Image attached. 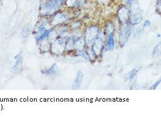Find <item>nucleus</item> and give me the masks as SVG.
<instances>
[{
  "label": "nucleus",
  "instance_id": "1",
  "mask_svg": "<svg viewBox=\"0 0 161 117\" xmlns=\"http://www.w3.org/2000/svg\"><path fill=\"white\" fill-rule=\"evenodd\" d=\"M61 5V2L60 0H51L42 6L41 12L43 14H52L59 9Z\"/></svg>",
  "mask_w": 161,
  "mask_h": 117
},
{
  "label": "nucleus",
  "instance_id": "2",
  "mask_svg": "<svg viewBox=\"0 0 161 117\" xmlns=\"http://www.w3.org/2000/svg\"><path fill=\"white\" fill-rule=\"evenodd\" d=\"M131 33V28L127 24H125L121 28L119 33V39L121 45L124 44L129 39Z\"/></svg>",
  "mask_w": 161,
  "mask_h": 117
},
{
  "label": "nucleus",
  "instance_id": "3",
  "mask_svg": "<svg viewBox=\"0 0 161 117\" xmlns=\"http://www.w3.org/2000/svg\"><path fill=\"white\" fill-rule=\"evenodd\" d=\"M99 36V29L96 27L89 28L86 33V41L88 44L93 43Z\"/></svg>",
  "mask_w": 161,
  "mask_h": 117
},
{
  "label": "nucleus",
  "instance_id": "4",
  "mask_svg": "<svg viewBox=\"0 0 161 117\" xmlns=\"http://www.w3.org/2000/svg\"><path fill=\"white\" fill-rule=\"evenodd\" d=\"M65 46L64 42L60 40L55 41L52 45V50L55 54H61Z\"/></svg>",
  "mask_w": 161,
  "mask_h": 117
},
{
  "label": "nucleus",
  "instance_id": "5",
  "mask_svg": "<svg viewBox=\"0 0 161 117\" xmlns=\"http://www.w3.org/2000/svg\"><path fill=\"white\" fill-rule=\"evenodd\" d=\"M83 80V74L81 71H78L76 75L75 80L72 84V88L74 89L79 88L80 87Z\"/></svg>",
  "mask_w": 161,
  "mask_h": 117
},
{
  "label": "nucleus",
  "instance_id": "6",
  "mask_svg": "<svg viewBox=\"0 0 161 117\" xmlns=\"http://www.w3.org/2000/svg\"><path fill=\"white\" fill-rule=\"evenodd\" d=\"M115 47V43H114V35L113 33H110L108 37V39L107 42V44L105 46V51H113Z\"/></svg>",
  "mask_w": 161,
  "mask_h": 117
},
{
  "label": "nucleus",
  "instance_id": "7",
  "mask_svg": "<svg viewBox=\"0 0 161 117\" xmlns=\"http://www.w3.org/2000/svg\"><path fill=\"white\" fill-rule=\"evenodd\" d=\"M59 73V68L56 64H54L52 66L50 67V68L43 70L42 71V73L46 75H55Z\"/></svg>",
  "mask_w": 161,
  "mask_h": 117
},
{
  "label": "nucleus",
  "instance_id": "8",
  "mask_svg": "<svg viewBox=\"0 0 161 117\" xmlns=\"http://www.w3.org/2000/svg\"><path fill=\"white\" fill-rule=\"evenodd\" d=\"M119 17L122 21H125L130 15V11L125 7L121 8L119 13Z\"/></svg>",
  "mask_w": 161,
  "mask_h": 117
},
{
  "label": "nucleus",
  "instance_id": "9",
  "mask_svg": "<svg viewBox=\"0 0 161 117\" xmlns=\"http://www.w3.org/2000/svg\"><path fill=\"white\" fill-rule=\"evenodd\" d=\"M67 19H68V16L66 14H63V13L59 14L54 18V19L53 20V24H59L66 21Z\"/></svg>",
  "mask_w": 161,
  "mask_h": 117
},
{
  "label": "nucleus",
  "instance_id": "10",
  "mask_svg": "<svg viewBox=\"0 0 161 117\" xmlns=\"http://www.w3.org/2000/svg\"><path fill=\"white\" fill-rule=\"evenodd\" d=\"M141 67H136L134 69H133L131 71H130L128 73V74L127 76V79H128L130 80H132V79L135 78V77L137 76L138 72L141 70Z\"/></svg>",
  "mask_w": 161,
  "mask_h": 117
},
{
  "label": "nucleus",
  "instance_id": "11",
  "mask_svg": "<svg viewBox=\"0 0 161 117\" xmlns=\"http://www.w3.org/2000/svg\"><path fill=\"white\" fill-rule=\"evenodd\" d=\"M142 20V17H141V15L139 13H137V14H135L131 20V23L135 25V24H139Z\"/></svg>",
  "mask_w": 161,
  "mask_h": 117
},
{
  "label": "nucleus",
  "instance_id": "12",
  "mask_svg": "<svg viewBox=\"0 0 161 117\" xmlns=\"http://www.w3.org/2000/svg\"><path fill=\"white\" fill-rule=\"evenodd\" d=\"M22 59L20 56L18 57V59H17V62L13 67V71L14 72H17L21 68L22 66Z\"/></svg>",
  "mask_w": 161,
  "mask_h": 117
},
{
  "label": "nucleus",
  "instance_id": "13",
  "mask_svg": "<svg viewBox=\"0 0 161 117\" xmlns=\"http://www.w3.org/2000/svg\"><path fill=\"white\" fill-rule=\"evenodd\" d=\"M102 47V40L101 39H99L98 40H97L95 42V44H94V51L95 53L97 52V51L99 52L101 50V48Z\"/></svg>",
  "mask_w": 161,
  "mask_h": 117
},
{
  "label": "nucleus",
  "instance_id": "14",
  "mask_svg": "<svg viewBox=\"0 0 161 117\" xmlns=\"http://www.w3.org/2000/svg\"><path fill=\"white\" fill-rule=\"evenodd\" d=\"M30 31H31L30 27L28 26V25L25 26V28H24V29L23 30V35H24V36H25L26 37H27L28 36H29V33H30Z\"/></svg>",
  "mask_w": 161,
  "mask_h": 117
},
{
  "label": "nucleus",
  "instance_id": "15",
  "mask_svg": "<svg viewBox=\"0 0 161 117\" xmlns=\"http://www.w3.org/2000/svg\"><path fill=\"white\" fill-rule=\"evenodd\" d=\"M86 0H75V4L78 7H81L84 5Z\"/></svg>",
  "mask_w": 161,
  "mask_h": 117
},
{
  "label": "nucleus",
  "instance_id": "16",
  "mask_svg": "<svg viewBox=\"0 0 161 117\" xmlns=\"http://www.w3.org/2000/svg\"><path fill=\"white\" fill-rule=\"evenodd\" d=\"M160 82H161V79H160V80H158V81H157L152 86V87H151V90H156L157 89V88L158 87V86L160 84Z\"/></svg>",
  "mask_w": 161,
  "mask_h": 117
},
{
  "label": "nucleus",
  "instance_id": "17",
  "mask_svg": "<svg viewBox=\"0 0 161 117\" xmlns=\"http://www.w3.org/2000/svg\"><path fill=\"white\" fill-rule=\"evenodd\" d=\"M81 24L80 23V22L79 21H76V22H75L72 24V26L73 28H79Z\"/></svg>",
  "mask_w": 161,
  "mask_h": 117
},
{
  "label": "nucleus",
  "instance_id": "18",
  "mask_svg": "<svg viewBox=\"0 0 161 117\" xmlns=\"http://www.w3.org/2000/svg\"><path fill=\"white\" fill-rule=\"evenodd\" d=\"M150 22L148 20H146L143 23V28H146L150 25Z\"/></svg>",
  "mask_w": 161,
  "mask_h": 117
},
{
  "label": "nucleus",
  "instance_id": "19",
  "mask_svg": "<svg viewBox=\"0 0 161 117\" xmlns=\"http://www.w3.org/2000/svg\"><path fill=\"white\" fill-rule=\"evenodd\" d=\"M159 51L158 50V45H157L154 50V51H153V56L155 57L157 54V53Z\"/></svg>",
  "mask_w": 161,
  "mask_h": 117
},
{
  "label": "nucleus",
  "instance_id": "20",
  "mask_svg": "<svg viewBox=\"0 0 161 117\" xmlns=\"http://www.w3.org/2000/svg\"><path fill=\"white\" fill-rule=\"evenodd\" d=\"M60 1H66V0H60Z\"/></svg>",
  "mask_w": 161,
  "mask_h": 117
}]
</instances>
